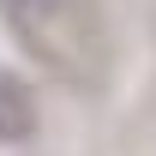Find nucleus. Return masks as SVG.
<instances>
[{
    "mask_svg": "<svg viewBox=\"0 0 156 156\" xmlns=\"http://www.w3.org/2000/svg\"><path fill=\"white\" fill-rule=\"evenodd\" d=\"M0 24L72 96H102L120 72V36L102 0H0Z\"/></svg>",
    "mask_w": 156,
    "mask_h": 156,
    "instance_id": "nucleus-1",
    "label": "nucleus"
},
{
    "mask_svg": "<svg viewBox=\"0 0 156 156\" xmlns=\"http://www.w3.org/2000/svg\"><path fill=\"white\" fill-rule=\"evenodd\" d=\"M36 132V96L12 66H0V150L6 144H24Z\"/></svg>",
    "mask_w": 156,
    "mask_h": 156,
    "instance_id": "nucleus-2",
    "label": "nucleus"
}]
</instances>
